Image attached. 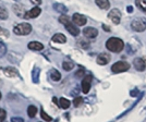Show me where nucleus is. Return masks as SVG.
Here are the masks:
<instances>
[{
  "mask_svg": "<svg viewBox=\"0 0 146 122\" xmlns=\"http://www.w3.org/2000/svg\"><path fill=\"white\" fill-rule=\"evenodd\" d=\"M95 2H96V5H97L100 9H103V10H108L110 7L109 0H95Z\"/></svg>",
  "mask_w": 146,
  "mask_h": 122,
  "instance_id": "nucleus-17",
  "label": "nucleus"
},
{
  "mask_svg": "<svg viewBox=\"0 0 146 122\" xmlns=\"http://www.w3.org/2000/svg\"><path fill=\"white\" fill-rule=\"evenodd\" d=\"M92 85V76L91 75H86L85 78L82 81V91L84 94H87L91 90Z\"/></svg>",
  "mask_w": 146,
  "mask_h": 122,
  "instance_id": "nucleus-10",
  "label": "nucleus"
},
{
  "mask_svg": "<svg viewBox=\"0 0 146 122\" xmlns=\"http://www.w3.org/2000/svg\"><path fill=\"white\" fill-rule=\"evenodd\" d=\"M13 32H14L15 35H21V36L29 35L32 32V25L29 24V23H20V24L14 26Z\"/></svg>",
  "mask_w": 146,
  "mask_h": 122,
  "instance_id": "nucleus-2",
  "label": "nucleus"
},
{
  "mask_svg": "<svg viewBox=\"0 0 146 122\" xmlns=\"http://www.w3.org/2000/svg\"><path fill=\"white\" fill-rule=\"evenodd\" d=\"M103 26H104V30H108V32H109V30H110L109 27H107L106 25H103Z\"/></svg>",
  "mask_w": 146,
  "mask_h": 122,
  "instance_id": "nucleus-35",
  "label": "nucleus"
},
{
  "mask_svg": "<svg viewBox=\"0 0 146 122\" xmlns=\"http://www.w3.org/2000/svg\"><path fill=\"white\" fill-rule=\"evenodd\" d=\"M7 54V46L5 43L0 42V58L5 57V55Z\"/></svg>",
  "mask_w": 146,
  "mask_h": 122,
  "instance_id": "nucleus-26",
  "label": "nucleus"
},
{
  "mask_svg": "<svg viewBox=\"0 0 146 122\" xmlns=\"http://www.w3.org/2000/svg\"><path fill=\"white\" fill-rule=\"evenodd\" d=\"M40 117H42V119H44L45 121H47V122H50L51 120H52V119H51V117L48 116V115L44 111V109L40 110Z\"/></svg>",
  "mask_w": 146,
  "mask_h": 122,
  "instance_id": "nucleus-27",
  "label": "nucleus"
},
{
  "mask_svg": "<svg viewBox=\"0 0 146 122\" xmlns=\"http://www.w3.org/2000/svg\"><path fill=\"white\" fill-rule=\"evenodd\" d=\"M30 1L33 5H35V6H39L42 3V0H30Z\"/></svg>",
  "mask_w": 146,
  "mask_h": 122,
  "instance_id": "nucleus-32",
  "label": "nucleus"
},
{
  "mask_svg": "<svg viewBox=\"0 0 146 122\" xmlns=\"http://www.w3.org/2000/svg\"><path fill=\"white\" fill-rule=\"evenodd\" d=\"M84 74V71L83 70H79V72L76 73V76H81V75H83Z\"/></svg>",
  "mask_w": 146,
  "mask_h": 122,
  "instance_id": "nucleus-33",
  "label": "nucleus"
},
{
  "mask_svg": "<svg viewBox=\"0 0 146 122\" xmlns=\"http://www.w3.org/2000/svg\"><path fill=\"white\" fill-rule=\"evenodd\" d=\"M110 59H111V57L109 54H100L97 57V63L99 66H106L110 61Z\"/></svg>",
  "mask_w": 146,
  "mask_h": 122,
  "instance_id": "nucleus-12",
  "label": "nucleus"
},
{
  "mask_svg": "<svg viewBox=\"0 0 146 122\" xmlns=\"http://www.w3.org/2000/svg\"><path fill=\"white\" fill-rule=\"evenodd\" d=\"M52 42L54 43H59V44H64L67 42V37L64 36L61 33H57L52 36Z\"/></svg>",
  "mask_w": 146,
  "mask_h": 122,
  "instance_id": "nucleus-16",
  "label": "nucleus"
},
{
  "mask_svg": "<svg viewBox=\"0 0 146 122\" xmlns=\"http://www.w3.org/2000/svg\"><path fill=\"white\" fill-rule=\"evenodd\" d=\"M40 12H42V9H40L39 7H34L33 9H31L30 11L25 12L23 18L24 19H35L40 14Z\"/></svg>",
  "mask_w": 146,
  "mask_h": 122,
  "instance_id": "nucleus-7",
  "label": "nucleus"
},
{
  "mask_svg": "<svg viewBox=\"0 0 146 122\" xmlns=\"http://www.w3.org/2000/svg\"><path fill=\"white\" fill-rule=\"evenodd\" d=\"M8 17H9V14H8V11L6 10V8L0 6V19L1 20H7Z\"/></svg>",
  "mask_w": 146,
  "mask_h": 122,
  "instance_id": "nucleus-25",
  "label": "nucleus"
},
{
  "mask_svg": "<svg viewBox=\"0 0 146 122\" xmlns=\"http://www.w3.org/2000/svg\"><path fill=\"white\" fill-rule=\"evenodd\" d=\"M3 72H5V74H6L7 76H9V78H17V76H19L18 70L13 67L5 68V69H3Z\"/></svg>",
  "mask_w": 146,
  "mask_h": 122,
  "instance_id": "nucleus-13",
  "label": "nucleus"
},
{
  "mask_svg": "<svg viewBox=\"0 0 146 122\" xmlns=\"http://www.w3.org/2000/svg\"><path fill=\"white\" fill-rule=\"evenodd\" d=\"M82 103H83V98L82 97H75L74 100H73V105H74L75 107H79Z\"/></svg>",
  "mask_w": 146,
  "mask_h": 122,
  "instance_id": "nucleus-29",
  "label": "nucleus"
},
{
  "mask_svg": "<svg viewBox=\"0 0 146 122\" xmlns=\"http://www.w3.org/2000/svg\"><path fill=\"white\" fill-rule=\"evenodd\" d=\"M130 69V64L127 61H118L115 64H112L111 67V71L113 73H121V72H125Z\"/></svg>",
  "mask_w": 146,
  "mask_h": 122,
  "instance_id": "nucleus-4",
  "label": "nucleus"
},
{
  "mask_svg": "<svg viewBox=\"0 0 146 122\" xmlns=\"http://www.w3.org/2000/svg\"><path fill=\"white\" fill-rule=\"evenodd\" d=\"M6 117H7L6 110L0 109V122H3V121H5V120H6Z\"/></svg>",
  "mask_w": 146,
  "mask_h": 122,
  "instance_id": "nucleus-30",
  "label": "nucleus"
},
{
  "mask_svg": "<svg viewBox=\"0 0 146 122\" xmlns=\"http://www.w3.org/2000/svg\"><path fill=\"white\" fill-rule=\"evenodd\" d=\"M29 49L31 50H34V51H39V50H43L44 49V45L39 42H31L27 45Z\"/></svg>",
  "mask_w": 146,
  "mask_h": 122,
  "instance_id": "nucleus-15",
  "label": "nucleus"
},
{
  "mask_svg": "<svg viewBox=\"0 0 146 122\" xmlns=\"http://www.w3.org/2000/svg\"><path fill=\"white\" fill-rule=\"evenodd\" d=\"M9 35H10V34H9V30L0 26V36H2V37H9Z\"/></svg>",
  "mask_w": 146,
  "mask_h": 122,
  "instance_id": "nucleus-28",
  "label": "nucleus"
},
{
  "mask_svg": "<svg viewBox=\"0 0 146 122\" xmlns=\"http://www.w3.org/2000/svg\"><path fill=\"white\" fill-rule=\"evenodd\" d=\"M13 11H14V13L18 15L19 18H23L25 14L24 7L22 6V5H20V3H15L13 6Z\"/></svg>",
  "mask_w": 146,
  "mask_h": 122,
  "instance_id": "nucleus-14",
  "label": "nucleus"
},
{
  "mask_svg": "<svg viewBox=\"0 0 146 122\" xmlns=\"http://www.w3.org/2000/svg\"><path fill=\"white\" fill-rule=\"evenodd\" d=\"M83 34L86 38H90V39H94L96 38L98 35V30L95 27H85L83 30Z\"/></svg>",
  "mask_w": 146,
  "mask_h": 122,
  "instance_id": "nucleus-9",
  "label": "nucleus"
},
{
  "mask_svg": "<svg viewBox=\"0 0 146 122\" xmlns=\"http://www.w3.org/2000/svg\"><path fill=\"white\" fill-rule=\"evenodd\" d=\"M70 100L67 99V98H60V100H59V106H60L62 109H68L69 107H70Z\"/></svg>",
  "mask_w": 146,
  "mask_h": 122,
  "instance_id": "nucleus-21",
  "label": "nucleus"
},
{
  "mask_svg": "<svg viewBox=\"0 0 146 122\" xmlns=\"http://www.w3.org/2000/svg\"><path fill=\"white\" fill-rule=\"evenodd\" d=\"M50 78H51V80H52V81L58 82V81H60V80H61V74H60V72H59L58 70L52 69V70H51V72H50Z\"/></svg>",
  "mask_w": 146,
  "mask_h": 122,
  "instance_id": "nucleus-19",
  "label": "nucleus"
},
{
  "mask_svg": "<svg viewBox=\"0 0 146 122\" xmlns=\"http://www.w3.org/2000/svg\"><path fill=\"white\" fill-rule=\"evenodd\" d=\"M62 68L64 69V71H71L73 68H74V63L71 62V61H63Z\"/></svg>",
  "mask_w": 146,
  "mask_h": 122,
  "instance_id": "nucleus-24",
  "label": "nucleus"
},
{
  "mask_svg": "<svg viewBox=\"0 0 146 122\" xmlns=\"http://www.w3.org/2000/svg\"><path fill=\"white\" fill-rule=\"evenodd\" d=\"M64 26H66L67 30L71 34V35H72V36H79V34H80L79 27H76L75 25L73 24L72 22H71V20H70V21H68L67 23L64 24Z\"/></svg>",
  "mask_w": 146,
  "mask_h": 122,
  "instance_id": "nucleus-8",
  "label": "nucleus"
},
{
  "mask_svg": "<svg viewBox=\"0 0 146 122\" xmlns=\"http://www.w3.org/2000/svg\"><path fill=\"white\" fill-rule=\"evenodd\" d=\"M37 113V107L36 106H33V105H31L29 106V108H27V115L30 118H34V117L36 116Z\"/></svg>",
  "mask_w": 146,
  "mask_h": 122,
  "instance_id": "nucleus-22",
  "label": "nucleus"
},
{
  "mask_svg": "<svg viewBox=\"0 0 146 122\" xmlns=\"http://www.w3.org/2000/svg\"><path fill=\"white\" fill-rule=\"evenodd\" d=\"M106 48L111 52H120L124 48V43L120 38L111 37L106 42Z\"/></svg>",
  "mask_w": 146,
  "mask_h": 122,
  "instance_id": "nucleus-1",
  "label": "nucleus"
},
{
  "mask_svg": "<svg viewBox=\"0 0 146 122\" xmlns=\"http://www.w3.org/2000/svg\"><path fill=\"white\" fill-rule=\"evenodd\" d=\"M132 11H133V8H132V7H131V6L128 7V12H129V13H131V12H132Z\"/></svg>",
  "mask_w": 146,
  "mask_h": 122,
  "instance_id": "nucleus-34",
  "label": "nucleus"
},
{
  "mask_svg": "<svg viewBox=\"0 0 146 122\" xmlns=\"http://www.w3.org/2000/svg\"><path fill=\"white\" fill-rule=\"evenodd\" d=\"M72 21L76 26H83V25L86 24L87 19H86L85 15H82L80 13H74L72 17Z\"/></svg>",
  "mask_w": 146,
  "mask_h": 122,
  "instance_id": "nucleus-6",
  "label": "nucleus"
},
{
  "mask_svg": "<svg viewBox=\"0 0 146 122\" xmlns=\"http://www.w3.org/2000/svg\"><path fill=\"white\" fill-rule=\"evenodd\" d=\"M133 64H134V68H135V70L136 71H144L146 68V63L144 59H142V58H136V59H134L133 61Z\"/></svg>",
  "mask_w": 146,
  "mask_h": 122,
  "instance_id": "nucleus-11",
  "label": "nucleus"
},
{
  "mask_svg": "<svg viewBox=\"0 0 146 122\" xmlns=\"http://www.w3.org/2000/svg\"><path fill=\"white\" fill-rule=\"evenodd\" d=\"M52 8L55 9L57 12H60V13H67L68 12V8L64 5H61V3H54L52 5Z\"/></svg>",
  "mask_w": 146,
  "mask_h": 122,
  "instance_id": "nucleus-18",
  "label": "nucleus"
},
{
  "mask_svg": "<svg viewBox=\"0 0 146 122\" xmlns=\"http://www.w3.org/2000/svg\"><path fill=\"white\" fill-rule=\"evenodd\" d=\"M11 122H24V120L22 118H20V117H13L11 119Z\"/></svg>",
  "mask_w": 146,
  "mask_h": 122,
  "instance_id": "nucleus-31",
  "label": "nucleus"
},
{
  "mask_svg": "<svg viewBox=\"0 0 146 122\" xmlns=\"http://www.w3.org/2000/svg\"><path fill=\"white\" fill-rule=\"evenodd\" d=\"M108 18L110 19V21L113 24H119L121 21V12L119 9H112L110 10V12L108 13Z\"/></svg>",
  "mask_w": 146,
  "mask_h": 122,
  "instance_id": "nucleus-5",
  "label": "nucleus"
},
{
  "mask_svg": "<svg viewBox=\"0 0 146 122\" xmlns=\"http://www.w3.org/2000/svg\"><path fill=\"white\" fill-rule=\"evenodd\" d=\"M39 73H40V70L38 68H35L32 72V79H33V82L34 83H38L39 82Z\"/></svg>",
  "mask_w": 146,
  "mask_h": 122,
  "instance_id": "nucleus-20",
  "label": "nucleus"
},
{
  "mask_svg": "<svg viewBox=\"0 0 146 122\" xmlns=\"http://www.w3.org/2000/svg\"><path fill=\"white\" fill-rule=\"evenodd\" d=\"M135 3L140 10L146 12V0H135Z\"/></svg>",
  "mask_w": 146,
  "mask_h": 122,
  "instance_id": "nucleus-23",
  "label": "nucleus"
},
{
  "mask_svg": "<svg viewBox=\"0 0 146 122\" xmlns=\"http://www.w3.org/2000/svg\"><path fill=\"white\" fill-rule=\"evenodd\" d=\"M1 96H2V95H1V93H0V99H1Z\"/></svg>",
  "mask_w": 146,
  "mask_h": 122,
  "instance_id": "nucleus-36",
  "label": "nucleus"
},
{
  "mask_svg": "<svg viewBox=\"0 0 146 122\" xmlns=\"http://www.w3.org/2000/svg\"><path fill=\"white\" fill-rule=\"evenodd\" d=\"M131 27L135 32H144L146 30V19L136 18L131 22Z\"/></svg>",
  "mask_w": 146,
  "mask_h": 122,
  "instance_id": "nucleus-3",
  "label": "nucleus"
}]
</instances>
